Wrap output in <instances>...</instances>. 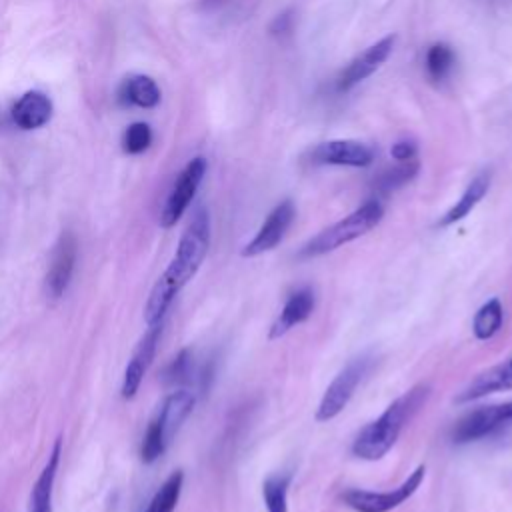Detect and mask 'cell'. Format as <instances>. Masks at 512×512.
<instances>
[{
  "mask_svg": "<svg viewBox=\"0 0 512 512\" xmlns=\"http://www.w3.org/2000/svg\"><path fill=\"white\" fill-rule=\"evenodd\" d=\"M290 482H292V472H276L262 482V498H264L266 512H288Z\"/></svg>",
  "mask_w": 512,
  "mask_h": 512,
  "instance_id": "23",
  "label": "cell"
},
{
  "mask_svg": "<svg viewBox=\"0 0 512 512\" xmlns=\"http://www.w3.org/2000/svg\"><path fill=\"white\" fill-rule=\"evenodd\" d=\"M500 390H512V356L506 362H500L484 372H480L458 396L456 402H472L486 394L500 392Z\"/></svg>",
  "mask_w": 512,
  "mask_h": 512,
  "instance_id": "15",
  "label": "cell"
},
{
  "mask_svg": "<svg viewBox=\"0 0 512 512\" xmlns=\"http://www.w3.org/2000/svg\"><path fill=\"white\" fill-rule=\"evenodd\" d=\"M488 188H490V172L484 170V172L476 174V176L470 180V184L466 186V190L462 192V196H460V198L444 212V216L438 220V226H440V228H446V226H452V224L464 220V218L480 204V200L486 196Z\"/></svg>",
  "mask_w": 512,
  "mask_h": 512,
  "instance_id": "18",
  "label": "cell"
},
{
  "mask_svg": "<svg viewBox=\"0 0 512 512\" xmlns=\"http://www.w3.org/2000/svg\"><path fill=\"white\" fill-rule=\"evenodd\" d=\"M430 398L428 384H416L386 406V410L366 424L352 442V454L360 460H380L396 444L404 426L418 414Z\"/></svg>",
  "mask_w": 512,
  "mask_h": 512,
  "instance_id": "2",
  "label": "cell"
},
{
  "mask_svg": "<svg viewBox=\"0 0 512 512\" xmlns=\"http://www.w3.org/2000/svg\"><path fill=\"white\" fill-rule=\"evenodd\" d=\"M374 160V150L360 140H326L310 148L308 162L316 166L366 168Z\"/></svg>",
  "mask_w": 512,
  "mask_h": 512,
  "instance_id": "9",
  "label": "cell"
},
{
  "mask_svg": "<svg viewBox=\"0 0 512 512\" xmlns=\"http://www.w3.org/2000/svg\"><path fill=\"white\" fill-rule=\"evenodd\" d=\"M504 324V308L498 298L484 302L474 318H472V332L478 340H490Z\"/></svg>",
  "mask_w": 512,
  "mask_h": 512,
  "instance_id": "21",
  "label": "cell"
},
{
  "mask_svg": "<svg viewBox=\"0 0 512 512\" xmlns=\"http://www.w3.org/2000/svg\"><path fill=\"white\" fill-rule=\"evenodd\" d=\"M60 456H62V438H56L52 452L48 456V462L44 464L40 476L36 478V482L32 486L28 512H52V494H54V482H56V474H58Z\"/></svg>",
  "mask_w": 512,
  "mask_h": 512,
  "instance_id": "17",
  "label": "cell"
},
{
  "mask_svg": "<svg viewBox=\"0 0 512 512\" xmlns=\"http://www.w3.org/2000/svg\"><path fill=\"white\" fill-rule=\"evenodd\" d=\"M182 484H184V472L182 470H174L164 480V484L156 490V494L152 496L146 512H174L176 504L180 500Z\"/></svg>",
  "mask_w": 512,
  "mask_h": 512,
  "instance_id": "24",
  "label": "cell"
},
{
  "mask_svg": "<svg viewBox=\"0 0 512 512\" xmlns=\"http://www.w3.org/2000/svg\"><path fill=\"white\" fill-rule=\"evenodd\" d=\"M374 364V358L370 354H362L358 358H352L328 384V388L322 394V400L316 408V420L328 422L336 418L352 400L356 388L366 378Z\"/></svg>",
  "mask_w": 512,
  "mask_h": 512,
  "instance_id": "5",
  "label": "cell"
},
{
  "mask_svg": "<svg viewBox=\"0 0 512 512\" xmlns=\"http://www.w3.org/2000/svg\"><path fill=\"white\" fill-rule=\"evenodd\" d=\"M390 154H392V158H394L396 162L414 160V158L418 156V146H416V142H414V140L404 138V140H398V142H394V144H392Z\"/></svg>",
  "mask_w": 512,
  "mask_h": 512,
  "instance_id": "27",
  "label": "cell"
},
{
  "mask_svg": "<svg viewBox=\"0 0 512 512\" xmlns=\"http://www.w3.org/2000/svg\"><path fill=\"white\" fill-rule=\"evenodd\" d=\"M396 36H384L382 40L374 42L372 46H368L364 52H360L356 58H352L344 70L338 74L336 78V90L338 92H348L352 90L356 84H360L362 80H366L368 76H372L392 54Z\"/></svg>",
  "mask_w": 512,
  "mask_h": 512,
  "instance_id": "11",
  "label": "cell"
},
{
  "mask_svg": "<svg viewBox=\"0 0 512 512\" xmlns=\"http://www.w3.org/2000/svg\"><path fill=\"white\" fill-rule=\"evenodd\" d=\"M152 144V130L146 122H134L122 136V150L126 154H140Z\"/></svg>",
  "mask_w": 512,
  "mask_h": 512,
  "instance_id": "25",
  "label": "cell"
},
{
  "mask_svg": "<svg viewBox=\"0 0 512 512\" xmlns=\"http://www.w3.org/2000/svg\"><path fill=\"white\" fill-rule=\"evenodd\" d=\"M292 24H294V16H292V10H286L282 14H278L272 24H270V34L272 36H284L292 30Z\"/></svg>",
  "mask_w": 512,
  "mask_h": 512,
  "instance_id": "28",
  "label": "cell"
},
{
  "mask_svg": "<svg viewBox=\"0 0 512 512\" xmlns=\"http://www.w3.org/2000/svg\"><path fill=\"white\" fill-rule=\"evenodd\" d=\"M418 172H420V162L416 158L406 160V162H398L396 166L386 168L376 176L374 188L380 194H390V192L406 186L408 182H412Z\"/></svg>",
  "mask_w": 512,
  "mask_h": 512,
  "instance_id": "22",
  "label": "cell"
},
{
  "mask_svg": "<svg viewBox=\"0 0 512 512\" xmlns=\"http://www.w3.org/2000/svg\"><path fill=\"white\" fill-rule=\"evenodd\" d=\"M210 248V214L198 206L182 232L176 252L150 290L144 306V322L148 326L164 322V316L176 294L196 276Z\"/></svg>",
  "mask_w": 512,
  "mask_h": 512,
  "instance_id": "1",
  "label": "cell"
},
{
  "mask_svg": "<svg viewBox=\"0 0 512 512\" xmlns=\"http://www.w3.org/2000/svg\"><path fill=\"white\" fill-rule=\"evenodd\" d=\"M206 168H208V164H206V158H202V156L192 158L182 168V172L178 174V178L162 206V212H160L162 228H172L184 216V212L188 210L190 202L196 196L198 186L202 184Z\"/></svg>",
  "mask_w": 512,
  "mask_h": 512,
  "instance_id": "8",
  "label": "cell"
},
{
  "mask_svg": "<svg viewBox=\"0 0 512 512\" xmlns=\"http://www.w3.org/2000/svg\"><path fill=\"white\" fill-rule=\"evenodd\" d=\"M424 474H426V466L420 464L408 474V478L400 486L392 490L374 492V490L348 488L342 492V500L348 508L356 512H390L414 496V492L424 482Z\"/></svg>",
  "mask_w": 512,
  "mask_h": 512,
  "instance_id": "6",
  "label": "cell"
},
{
  "mask_svg": "<svg viewBox=\"0 0 512 512\" xmlns=\"http://www.w3.org/2000/svg\"><path fill=\"white\" fill-rule=\"evenodd\" d=\"M508 426H512V400L470 410L454 424L450 438L454 444H470L490 438Z\"/></svg>",
  "mask_w": 512,
  "mask_h": 512,
  "instance_id": "7",
  "label": "cell"
},
{
  "mask_svg": "<svg viewBox=\"0 0 512 512\" xmlns=\"http://www.w3.org/2000/svg\"><path fill=\"white\" fill-rule=\"evenodd\" d=\"M454 64H456V52L450 44L434 42L428 46L424 54V68L430 82L442 84L444 80H448L454 70Z\"/></svg>",
  "mask_w": 512,
  "mask_h": 512,
  "instance_id": "20",
  "label": "cell"
},
{
  "mask_svg": "<svg viewBox=\"0 0 512 512\" xmlns=\"http://www.w3.org/2000/svg\"><path fill=\"white\" fill-rule=\"evenodd\" d=\"M316 308V294L314 288L310 286H300L296 288L284 302L280 314L276 316L274 324L270 326V340L282 338L284 334H288L292 328H296L298 324L306 322L312 312Z\"/></svg>",
  "mask_w": 512,
  "mask_h": 512,
  "instance_id": "14",
  "label": "cell"
},
{
  "mask_svg": "<svg viewBox=\"0 0 512 512\" xmlns=\"http://www.w3.org/2000/svg\"><path fill=\"white\" fill-rule=\"evenodd\" d=\"M192 352L190 348H184L180 350L174 360L164 368V374H162V380L164 384H184L190 380V374H192Z\"/></svg>",
  "mask_w": 512,
  "mask_h": 512,
  "instance_id": "26",
  "label": "cell"
},
{
  "mask_svg": "<svg viewBox=\"0 0 512 512\" xmlns=\"http://www.w3.org/2000/svg\"><path fill=\"white\" fill-rule=\"evenodd\" d=\"M194 404H196L194 394L184 388L174 390L164 398L162 406L158 408L156 416L150 420L142 438L140 458L144 464L156 462L166 452L170 440L194 410Z\"/></svg>",
  "mask_w": 512,
  "mask_h": 512,
  "instance_id": "4",
  "label": "cell"
},
{
  "mask_svg": "<svg viewBox=\"0 0 512 512\" xmlns=\"http://www.w3.org/2000/svg\"><path fill=\"white\" fill-rule=\"evenodd\" d=\"M206 4H214V2H218V0H204Z\"/></svg>",
  "mask_w": 512,
  "mask_h": 512,
  "instance_id": "29",
  "label": "cell"
},
{
  "mask_svg": "<svg viewBox=\"0 0 512 512\" xmlns=\"http://www.w3.org/2000/svg\"><path fill=\"white\" fill-rule=\"evenodd\" d=\"M118 100L126 106L154 108L160 102V88L150 76L134 74L122 82L118 90Z\"/></svg>",
  "mask_w": 512,
  "mask_h": 512,
  "instance_id": "19",
  "label": "cell"
},
{
  "mask_svg": "<svg viewBox=\"0 0 512 512\" xmlns=\"http://www.w3.org/2000/svg\"><path fill=\"white\" fill-rule=\"evenodd\" d=\"M294 216H296V208H294V202L290 198L276 204L270 210V214L264 218V222L258 228V232L254 234V238L242 248V256L244 258H254V256H260L264 252L274 250L284 240L288 228L294 222Z\"/></svg>",
  "mask_w": 512,
  "mask_h": 512,
  "instance_id": "10",
  "label": "cell"
},
{
  "mask_svg": "<svg viewBox=\"0 0 512 512\" xmlns=\"http://www.w3.org/2000/svg\"><path fill=\"white\" fill-rule=\"evenodd\" d=\"M384 216V206L380 200L370 198L364 204H360L354 212L344 216L342 220L334 222L332 226L324 228L316 236H312L298 252V258H316L324 256L328 252L338 250L340 246L368 234L372 228L380 224Z\"/></svg>",
  "mask_w": 512,
  "mask_h": 512,
  "instance_id": "3",
  "label": "cell"
},
{
  "mask_svg": "<svg viewBox=\"0 0 512 512\" xmlns=\"http://www.w3.org/2000/svg\"><path fill=\"white\" fill-rule=\"evenodd\" d=\"M52 118V100L40 90L24 92L12 106V120L22 130L44 126Z\"/></svg>",
  "mask_w": 512,
  "mask_h": 512,
  "instance_id": "16",
  "label": "cell"
},
{
  "mask_svg": "<svg viewBox=\"0 0 512 512\" xmlns=\"http://www.w3.org/2000/svg\"><path fill=\"white\" fill-rule=\"evenodd\" d=\"M76 254H78V244L76 236L72 232H62L50 258V268L46 272V292L52 298H60L72 278L74 264H76Z\"/></svg>",
  "mask_w": 512,
  "mask_h": 512,
  "instance_id": "12",
  "label": "cell"
},
{
  "mask_svg": "<svg viewBox=\"0 0 512 512\" xmlns=\"http://www.w3.org/2000/svg\"><path fill=\"white\" fill-rule=\"evenodd\" d=\"M160 334H162V322L148 326V332L138 342V346L124 370V380H122V388H120L124 400H132L136 396V392L144 380V374L150 368L152 358L156 354Z\"/></svg>",
  "mask_w": 512,
  "mask_h": 512,
  "instance_id": "13",
  "label": "cell"
}]
</instances>
